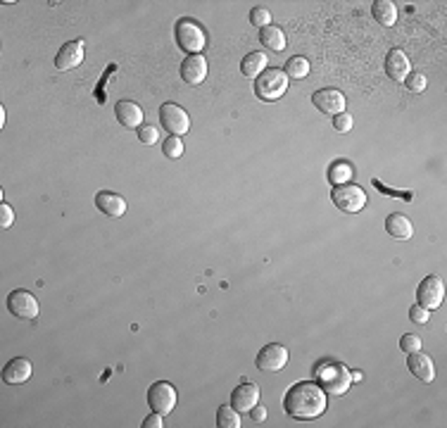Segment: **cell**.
<instances>
[{
	"label": "cell",
	"mask_w": 447,
	"mask_h": 428,
	"mask_svg": "<svg viewBox=\"0 0 447 428\" xmlns=\"http://www.w3.org/2000/svg\"><path fill=\"white\" fill-rule=\"evenodd\" d=\"M407 367L409 372L421 381V383H431L435 379V367H433V360L428 355H423L421 350L416 352H409V360H407Z\"/></svg>",
	"instance_id": "18"
},
{
	"label": "cell",
	"mask_w": 447,
	"mask_h": 428,
	"mask_svg": "<svg viewBox=\"0 0 447 428\" xmlns=\"http://www.w3.org/2000/svg\"><path fill=\"white\" fill-rule=\"evenodd\" d=\"M409 72H411V67H409L407 55H404L400 48H393L391 53L386 55V74L393 81H404L409 77Z\"/></svg>",
	"instance_id": "19"
},
{
	"label": "cell",
	"mask_w": 447,
	"mask_h": 428,
	"mask_svg": "<svg viewBox=\"0 0 447 428\" xmlns=\"http://www.w3.org/2000/svg\"><path fill=\"white\" fill-rule=\"evenodd\" d=\"M400 348H402L404 352H416V350H421V338L419 335H414V333H404L402 338H400Z\"/></svg>",
	"instance_id": "32"
},
{
	"label": "cell",
	"mask_w": 447,
	"mask_h": 428,
	"mask_svg": "<svg viewBox=\"0 0 447 428\" xmlns=\"http://www.w3.org/2000/svg\"><path fill=\"white\" fill-rule=\"evenodd\" d=\"M250 416H252V421H257V424H262V421L266 419V407L264 404H255V407L250 409Z\"/></svg>",
	"instance_id": "37"
},
{
	"label": "cell",
	"mask_w": 447,
	"mask_h": 428,
	"mask_svg": "<svg viewBox=\"0 0 447 428\" xmlns=\"http://www.w3.org/2000/svg\"><path fill=\"white\" fill-rule=\"evenodd\" d=\"M0 126H5V109L0 107Z\"/></svg>",
	"instance_id": "39"
},
{
	"label": "cell",
	"mask_w": 447,
	"mask_h": 428,
	"mask_svg": "<svg viewBox=\"0 0 447 428\" xmlns=\"http://www.w3.org/2000/svg\"><path fill=\"white\" fill-rule=\"evenodd\" d=\"M333 129L340 131V134H347V131L352 129V117L347 112H340L333 117Z\"/></svg>",
	"instance_id": "34"
},
{
	"label": "cell",
	"mask_w": 447,
	"mask_h": 428,
	"mask_svg": "<svg viewBox=\"0 0 447 428\" xmlns=\"http://www.w3.org/2000/svg\"><path fill=\"white\" fill-rule=\"evenodd\" d=\"M312 102H315V107H319L321 112L333 114V117H335V114H340V112H345V105H347L345 95H342L338 89L317 91V93L312 95Z\"/></svg>",
	"instance_id": "12"
},
{
	"label": "cell",
	"mask_w": 447,
	"mask_h": 428,
	"mask_svg": "<svg viewBox=\"0 0 447 428\" xmlns=\"http://www.w3.org/2000/svg\"><path fill=\"white\" fill-rule=\"evenodd\" d=\"M315 376H317V383L321 385L324 392L328 395H345L352 385V374L345 364L340 362H321L317 364L315 369Z\"/></svg>",
	"instance_id": "2"
},
{
	"label": "cell",
	"mask_w": 447,
	"mask_h": 428,
	"mask_svg": "<svg viewBox=\"0 0 447 428\" xmlns=\"http://www.w3.org/2000/svg\"><path fill=\"white\" fill-rule=\"evenodd\" d=\"M114 117L124 129H138V126H143V109L141 105H136V102L131 100H119L117 107H114Z\"/></svg>",
	"instance_id": "17"
},
{
	"label": "cell",
	"mask_w": 447,
	"mask_h": 428,
	"mask_svg": "<svg viewBox=\"0 0 447 428\" xmlns=\"http://www.w3.org/2000/svg\"><path fill=\"white\" fill-rule=\"evenodd\" d=\"M207 77V60L202 55H188L181 65V79L185 84L197 86Z\"/></svg>",
	"instance_id": "16"
},
{
	"label": "cell",
	"mask_w": 447,
	"mask_h": 428,
	"mask_svg": "<svg viewBox=\"0 0 447 428\" xmlns=\"http://www.w3.org/2000/svg\"><path fill=\"white\" fill-rule=\"evenodd\" d=\"M416 300H419V305L423 309L428 312H435L440 309V305H443L445 300V283L440 276H426L421 283H419V291H416Z\"/></svg>",
	"instance_id": "6"
},
{
	"label": "cell",
	"mask_w": 447,
	"mask_h": 428,
	"mask_svg": "<svg viewBox=\"0 0 447 428\" xmlns=\"http://www.w3.org/2000/svg\"><path fill=\"white\" fill-rule=\"evenodd\" d=\"M386 231L393 236V238L407 240V238H411V236H414V224L409 222V217H404V214L395 212V214H388Z\"/></svg>",
	"instance_id": "20"
},
{
	"label": "cell",
	"mask_w": 447,
	"mask_h": 428,
	"mask_svg": "<svg viewBox=\"0 0 447 428\" xmlns=\"http://www.w3.org/2000/svg\"><path fill=\"white\" fill-rule=\"evenodd\" d=\"M84 53H86V40L84 38H74L69 43L62 45L55 55V67L60 72H67V69H74L84 62Z\"/></svg>",
	"instance_id": "11"
},
{
	"label": "cell",
	"mask_w": 447,
	"mask_h": 428,
	"mask_svg": "<svg viewBox=\"0 0 447 428\" xmlns=\"http://www.w3.org/2000/svg\"><path fill=\"white\" fill-rule=\"evenodd\" d=\"M158 129L155 126H150V124H143V126H138V141L145 143V146H155L158 143Z\"/></svg>",
	"instance_id": "31"
},
{
	"label": "cell",
	"mask_w": 447,
	"mask_h": 428,
	"mask_svg": "<svg viewBox=\"0 0 447 428\" xmlns=\"http://www.w3.org/2000/svg\"><path fill=\"white\" fill-rule=\"evenodd\" d=\"M371 13H374L376 22L383 26H393L395 20H397V8H395V3H391V0H376Z\"/></svg>",
	"instance_id": "23"
},
{
	"label": "cell",
	"mask_w": 447,
	"mask_h": 428,
	"mask_svg": "<svg viewBox=\"0 0 447 428\" xmlns=\"http://www.w3.org/2000/svg\"><path fill=\"white\" fill-rule=\"evenodd\" d=\"M96 207L103 214H107V217H114V219L121 217V214H126V210H129L126 200L121 198L119 193H112V190H100V193L96 195Z\"/></svg>",
	"instance_id": "15"
},
{
	"label": "cell",
	"mask_w": 447,
	"mask_h": 428,
	"mask_svg": "<svg viewBox=\"0 0 447 428\" xmlns=\"http://www.w3.org/2000/svg\"><path fill=\"white\" fill-rule=\"evenodd\" d=\"M160 121L172 136H179V138L188 134V129H190L188 112H185L183 107L174 105V102H165V105L160 107Z\"/></svg>",
	"instance_id": "8"
},
{
	"label": "cell",
	"mask_w": 447,
	"mask_h": 428,
	"mask_svg": "<svg viewBox=\"0 0 447 428\" xmlns=\"http://www.w3.org/2000/svg\"><path fill=\"white\" fill-rule=\"evenodd\" d=\"M8 309L13 312L17 319H36L38 316V300L33 298V293L17 288L8 295Z\"/></svg>",
	"instance_id": "9"
},
{
	"label": "cell",
	"mask_w": 447,
	"mask_h": 428,
	"mask_svg": "<svg viewBox=\"0 0 447 428\" xmlns=\"http://www.w3.org/2000/svg\"><path fill=\"white\" fill-rule=\"evenodd\" d=\"M114 72H117V65H112V67H109V69H107V72H105V77H103V79H100V89H98V91H96V98H98V100H100V95H103V86H105V84H107L109 74H114Z\"/></svg>",
	"instance_id": "38"
},
{
	"label": "cell",
	"mask_w": 447,
	"mask_h": 428,
	"mask_svg": "<svg viewBox=\"0 0 447 428\" xmlns=\"http://www.w3.org/2000/svg\"><path fill=\"white\" fill-rule=\"evenodd\" d=\"M266 55L264 53H259V50H255V53H248L245 57H243V62H241V72H243V77H248V79H257L259 74L266 69Z\"/></svg>",
	"instance_id": "21"
},
{
	"label": "cell",
	"mask_w": 447,
	"mask_h": 428,
	"mask_svg": "<svg viewBox=\"0 0 447 428\" xmlns=\"http://www.w3.org/2000/svg\"><path fill=\"white\" fill-rule=\"evenodd\" d=\"M176 388H174L172 383H167V381H158V383H153L148 388V404L153 412L158 414H169L174 407H176Z\"/></svg>",
	"instance_id": "7"
},
{
	"label": "cell",
	"mask_w": 447,
	"mask_h": 428,
	"mask_svg": "<svg viewBox=\"0 0 447 428\" xmlns=\"http://www.w3.org/2000/svg\"><path fill=\"white\" fill-rule=\"evenodd\" d=\"M162 426H165V421H162V414H158V412L145 416V421H143V428H162Z\"/></svg>",
	"instance_id": "36"
},
{
	"label": "cell",
	"mask_w": 447,
	"mask_h": 428,
	"mask_svg": "<svg viewBox=\"0 0 447 428\" xmlns=\"http://www.w3.org/2000/svg\"><path fill=\"white\" fill-rule=\"evenodd\" d=\"M286 77L288 79H295V81H300V79H305L307 74H310V62L305 60V57H290V60L286 62Z\"/></svg>",
	"instance_id": "26"
},
{
	"label": "cell",
	"mask_w": 447,
	"mask_h": 428,
	"mask_svg": "<svg viewBox=\"0 0 447 428\" xmlns=\"http://www.w3.org/2000/svg\"><path fill=\"white\" fill-rule=\"evenodd\" d=\"M283 409L288 416L300 421L319 419L326 412V392L317 381H303V383L290 385L286 397H283Z\"/></svg>",
	"instance_id": "1"
},
{
	"label": "cell",
	"mask_w": 447,
	"mask_h": 428,
	"mask_svg": "<svg viewBox=\"0 0 447 428\" xmlns=\"http://www.w3.org/2000/svg\"><path fill=\"white\" fill-rule=\"evenodd\" d=\"M174 38H176L179 48L190 55H200V50H205V45H207L205 31L200 29V24H195V22H190V20L179 22L176 29H174Z\"/></svg>",
	"instance_id": "5"
},
{
	"label": "cell",
	"mask_w": 447,
	"mask_h": 428,
	"mask_svg": "<svg viewBox=\"0 0 447 428\" xmlns=\"http://www.w3.org/2000/svg\"><path fill=\"white\" fill-rule=\"evenodd\" d=\"M250 24L264 29V26H271V13L264 8H252L250 10Z\"/></svg>",
	"instance_id": "30"
},
{
	"label": "cell",
	"mask_w": 447,
	"mask_h": 428,
	"mask_svg": "<svg viewBox=\"0 0 447 428\" xmlns=\"http://www.w3.org/2000/svg\"><path fill=\"white\" fill-rule=\"evenodd\" d=\"M31 374H33V367H31V362L24 360V357H15V360H10L3 367V381L8 385L26 383V381L31 379Z\"/></svg>",
	"instance_id": "13"
},
{
	"label": "cell",
	"mask_w": 447,
	"mask_h": 428,
	"mask_svg": "<svg viewBox=\"0 0 447 428\" xmlns=\"http://www.w3.org/2000/svg\"><path fill=\"white\" fill-rule=\"evenodd\" d=\"M255 364H257V369H262V372H281L288 364V350L283 348L281 343H269L259 350Z\"/></svg>",
	"instance_id": "10"
},
{
	"label": "cell",
	"mask_w": 447,
	"mask_h": 428,
	"mask_svg": "<svg viewBox=\"0 0 447 428\" xmlns=\"http://www.w3.org/2000/svg\"><path fill=\"white\" fill-rule=\"evenodd\" d=\"M331 200H333V205L345 214H357L367 207V193H364V188L355 186V183H340V186H333Z\"/></svg>",
	"instance_id": "4"
},
{
	"label": "cell",
	"mask_w": 447,
	"mask_h": 428,
	"mask_svg": "<svg viewBox=\"0 0 447 428\" xmlns=\"http://www.w3.org/2000/svg\"><path fill=\"white\" fill-rule=\"evenodd\" d=\"M352 178V165L345 160H338L331 165L328 169V181L333 183V186H340V183H350Z\"/></svg>",
	"instance_id": "24"
},
{
	"label": "cell",
	"mask_w": 447,
	"mask_h": 428,
	"mask_svg": "<svg viewBox=\"0 0 447 428\" xmlns=\"http://www.w3.org/2000/svg\"><path fill=\"white\" fill-rule=\"evenodd\" d=\"M374 186L379 188L383 195H388V198H402V200H407V202L414 200V193H411V190H393V188H388L383 181H379V178H374Z\"/></svg>",
	"instance_id": "29"
},
{
	"label": "cell",
	"mask_w": 447,
	"mask_h": 428,
	"mask_svg": "<svg viewBox=\"0 0 447 428\" xmlns=\"http://www.w3.org/2000/svg\"><path fill=\"white\" fill-rule=\"evenodd\" d=\"M15 224V210L8 202H0V229H10Z\"/></svg>",
	"instance_id": "33"
},
{
	"label": "cell",
	"mask_w": 447,
	"mask_h": 428,
	"mask_svg": "<svg viewBox=\"0 0 447 428\" xmlns=\"http://www.w3.org/2000/svg\"><path fill=\"white\" fill-rule=\"evenodd\" d=\"M409 319L414 323H426L428 319H431V312L423 309L421 305H414V307L409 309Z\"/></svg>",
	"instance_id": "35"
},
{
	"label": "cell",
	"mask_w": 447,
	"mask_h": 428,
	"mask_svg": "<svg viewBox=\"0 0 447 428\" xmlns=\"http://www.w3.org/2000/svg\"><path fill=\"white\" fill-rule=\"evenodd\" d=\"M404 86H407L411 93H423V91H426V86H428V81H426V77H423L421 72H409V77L404 79Z\"/></svg>",
	"instance_id": "28"
},
{
	"label": "cell",
	"mask_w": 447,
	"mask_h": 428,
	"mask_svg": "<svg viewBox=\"0 0 447 428\" xmlns=\"http://www.w3.org/2000/svg\"><path fill=\"white\" fill-rule=\"evenodd\" d=\"M288 84L290 81L286 77V72H281V69H276V67H269L255 79V93H257L259 100L274 102L288 91Z\"/></svg>",
	"instance_id": "3"
},
{
	"label": "cell",
	"mask_w": 447,
	"mask_h": 428,
	"mask_svg": "<svg viewBox=\"0 0 447 428\" xmlns=\"http://www.w3.org/2000/svg\"><path fill=\"white\" fill-rule=\"evenodd\" d=\"M243 419H241V412H238L236 407H231V404H224V407H219L217 412V426L219 428H241Z\"/></svg>",
	"instance_id": "25"
},
{
	"label": "cell",
	"mask_w": 447,
	"mask_h": 428,
	"mask_svg": "<svg viewBox=\"0 0 447 428\" xmlns=\"http://www.w3.org/2000/svg\"><path fill=\"white\" fill-rule=\"evenodd\" d=\"M162 150H165V155L169 160H179L183 158V141L179 136H169L165 141V146H162Z\"/></svg>",
	"instance_id": "27"
},
{
	"label": "cell",
	"mask_w": 447,
	"mask_h": 428,
	"mask_svg": "<svg viewBox=\"0 0 447 428\" xmlns=\"http://www.w3.org/2000/svg\"><path fill=\"white\" fill-rule=\"evenodd\" d=\"M257 402H259V385L250 383V381L241 383L231 392V407H236L238 412H250Z\"/></svg>",
	"instance_id": "14"
},
{
	"label": "cell",
	"mask_w": 447,
	"mask_h": 428,
	"mask_svg": "<svg viewBox=\"0 0 447 428\" xmlns=\"http://www.w3.org/2000/svg\"><path fill=\"white\" fill-rule=\"evenodd\" d=\"M259 40L266 45L269 50H276V53H281L283 48H286V33L281 31L278 26H264L259 29Z\"/></svg>",
	"instance_id": "22"
}]
</instances>
